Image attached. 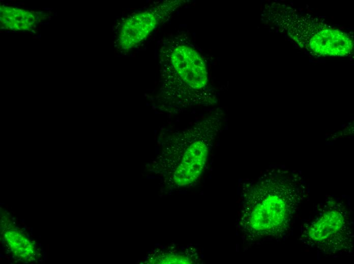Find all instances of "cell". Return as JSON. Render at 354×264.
<instances>
[{
	"label": "cell",
	"mask_w": 354,
	"mask_h": 264,
	"mask_svg": "<svg viewBox=\"0 0 354 264\" xmlns=\"http://www.w3.org/2000/svg\"><path fill=\"white\" fill-rule=\"evenodd\" d=\"M160 96L164 108L180 112L211 105L215 95L210 86L203 57L183 38H170L160 50Z\"/></svg>",
	"instance_id": "1"
},
{
	"label": "cell",
	"mask_w": 354,
	"mask_h": 264,
	"mask_svg": "<svg viewBox=\"0 0 354 264\" xmlns=\"http://www.w3.org/2000/svg\"><path fill=\"white\" fill-rule=\"evenodd\" d=\"M222 119L221 114H212L171 136L167 149L172 154L168 157H174L168 164L172 185L185 186L200 177L222 128Z\"/></svg>",
	"instance_id": "2"
},
{
	"label": "cell",
	"mask_w": 354,
	"mask_h": 264,
	"mask_svg": "<svg viewBox=\"0 0 354 264\" xmlns=\"http://www.w3.org/2000/svg\"><path fill=\"white\" fill-rule=\"evenodd\" d=\"M260 185L244 196L240 220L245 234L253 240L284 233L298 206L291 192Z\"/></svg>",
	"instance_id": "3"
},
{
	"label": "cell",
	"mask_w": 354,
	"mask_h": 264,
	"mask_svg": "<svg viewBox=\"0 0 354 264\" xmlns=\"http://www.w3.org/2000/svg\"><path fill=\"white\" fill-rule=\"evenodd\" d=\"M183 2L166 1L127 18L122 25L119 35V45L122 49L128 51L135 47Z\"/></svg>",
	"instance_id": "4"
},
{
	"label": "cell",
	"mask_w": 354,
	"mask_h": 264,
	"mask_svg": "<svg viewBox=\"0 0 354 264\" xmlns=\"http://www.w3.org/2000/svg\"><path fill=\"white\" fill-rule=\"evenodd\" d=\"M353 41L346 34L337 29H326L313 36L309 42L315 54L323 56H344L353 48Z\"/></svg>",
	"instance_id": "5"
},
{
	"label": "cell",
	"mask_w": 354,
	"mask_h": 264,
	"mask_svg": "<svg viewBox=\"0 0 354 264\" xmlns=\"http://www.w3.org/2000/svg\"><path fill=\"white\" fill-rule=\"evenodd\" d=\"M344 223L341 212L335 210L327 211L310 226L308 237L314 242H324L342 230Z\"/></svg>",
	"instance_id": "6"
},
{
	"label": "cell",
	"mask_w": 354,
	"mask_h": 264,
	"mask_svg": "<svg viewBox=\"0 0 354 264\" xmlns=\"http://www.w3.org/2000/svg\"><path fill=\"white\" fill-rule=\"evenodd\" d=\"M160 257V260L157 262L160 263H193L192 258L186 256L184 254L171 253L163 254Z\"/></svg>",
	"instance_id": "7"
},
{
	"label": "cell",
	"mask_w": 354,
	"mask_h": 264,
	"mask_svg": "<svg viewBox=\"0 0 354 264\" xmlns=\"http://www.w3.org/2000/svg\"><path fill=\"white\" fill-rule=\"evenodd\" d=\"M6 257L9 260H10V258L7 255H6Z\"/></svg>",
	"instance_id": "8"
},
{
	"label": "cell",
	"mask_w": 354,
	"mask_h": 264,
	"mask_svg": "<svg viewBox=\"0 0 354 264\" xmlns=\"http://www.w3.org/2000/svg\"><path fill=\"white\" fill-rule=\"evenodd\" d=\"M29 229H30V228H29V227L27 228V229H28V230H29Z\"/></svg>",
	"instance_id": "9"
}]
</instances>
